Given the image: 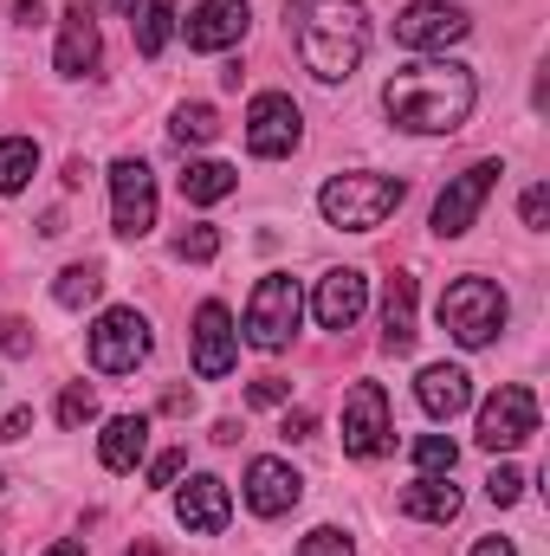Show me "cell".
I'll use <instances>...</instances> for the list:
<instances>
[{
    "label": "cell",
    "mask_w": 550,
    "mask_h": 556,
    "mask_svg": "<svg viewBox=\"0 0 550 556\" xmlns=\"http://www.w3.org/2000/svg\"><path fill=\"white\" fill-rule=\"evenodd\" d=\"M473 72L453 65V59H421V65H402L389 85H383V111L396 130L409 137H453L466 117H473Z\"/></svg>",
    "instance_id": "obj_1"
},
{
    "label": "cell",
    "mask_w": 550,
    "mask_h": 556,
    "mask_svg": "<svg viewBox=\"0 0 550 556\" xmlns=\"http://www.w3.org/2000/svg\"><path fill=\"white\" fill-rule=\"evenodd\" d=\"M285 20H291V46L317 85H343L370 52L363 0H291Z\"/></svg>",
    "instance_id": "obj_2"
},
{
    "label": "cell",
    "mask_w": 550,
    "mask_h": 556,
    "mask_svg": "<svg viewBox=\"0 0 550 556\" xmlns=\"http://www.w3.org/2000/svg\"><path fill=\"white\" fill-rule=\"evenodd\" d=\"M402 194H409L402 175H370V168H357V175H330V181H324L317 214H324L330 227H343V233H376V227L402 207Z\"/></svg>",
    "instance_id": "obj_3"
},
{
    "label": "cell",
    "mask_w": 550,
    "mask_h": 556,
    "mask_svg": "<svg viewBox=\"0 0 550 556\" xmlns=\"http://www.w3.org/2000/svg\"><path fill=\"white\" fill-rule=\"evenodd\" d=\"M505 317H512L505 291H499L492 278H479V273L453 278V285L440 291V330H447L460 350H486V343L505 330Z\"/></svg>",
    "instance_id": "obj_4"
},
{
    "label": "cell",
    "mask_w": 550,
    "mask_h": 556,
    "mask_svg": "<svg viewBox=\"0 0 550 556\" xmlns=\"http://www.w3.org/2000/svg\"><path fill=\"white\" fill-rule=\"evenodd\" d=\"M298 317H304V291H298V278L291 273H266L253 285V298H247V343L253 350H285L291 337H298Z\"/></svg>",
    "instance_id": "obj_5"
},
{
    "label": "cell",
    "mask_w": 550,
    "mask_h": 556,
    "mask_svg": "<svg viewBox=\"0 0 550 556\" xmlns=\"http://www.w3.org/2000/svg\"><path fill=\"white\" fill-rule=\"evenodd\" d=\"M499 175H505V162H492V155H486V162H473L466 175H453V181H447V194L434 201V233H440V240H460V233L479 220V207H486V194L499 188Z\"/></svg>",
    "instance_id": "obj_6"
},
{
    "label": "cell",
    "mask_w": 550,
    "mask_h": 556,
    "mask_svg": "<svg viewBox=\"0 0 550 556\" xmlns=\"http://www.w3.org/2000/svg\"><path fill=\"white\" fill-rule=\"evenodd\" d=\"M142 356H149V317L130 311V304L104 311L98 330H91V363H98L104 376H130Z\"/></svg>",
    "instance_id": "obj_7"
},
{
    "label": "cell",
    "mask_w": 550,
    "mask_h": 556,
    "mask_svg": "<svg viewBox=\"0 0 550 556\" xmlns=\"http://www.w3.org/2000/svg\"><path fill=\"white\" fill-rule=\"evenodd\" d=\"M111 227H117L124 240H142V233L155 227V175H149L142 155H124V162L111 168Z\"/></svg>",
    "instance_id": "obj_8"
},
{
    "label": "cell",
    "mask_w": 550,
    "mask_h": 556,
    "mask_svg": "<svg viewBox=\"0 0 550 556\" xmlns=\"http://www.w3.org/2000/svg\"><path fill=\"white\" fill-rule=\"evenodd\" d=\"M532 433H538V395L518 389V382H505V389L479 408V446H486V453H512V446H525Z\"/></svg>",
    "instance_id": "obj_9"
},
{
    "label": "cell",
    "mask_w": 550,
    "mask_h": 556,
    "mask_svg": "<svg viewBox=\"0 0 550 556\" xmlns=\"http://www.w3.org/2000/svg\"><path fill=\"white\" fill-rule=\"evenodd\" d=\"M298 137H304V117H298V104H291L285 91H260V98L247 104V149H253L260 162L291 155Z\"/></svg>",
    "instance_id": "obj_10"
},
{
    "label": "cell",
    "mask_w": 550,
    "mask_h": 556,
    "mask_svg": "<svg viewBox=\"0 0 550 556\" xmlns=\"http://www.w3.org/2000/svg\"><path fill=\"white\" fill-rule=\"evenodd\" d=\"M466 13L453 7V0H414L396 13V46H409V52H447V46H460L466 39Z\"/></svg>",
    "instance_id": "obj_11"
},
{
    "label": "cell",
    "mask_w": 550,
    "mask_h": 556,
    "mask_svg": "<svg viewBox=\"0 0 550 556\" xmlns=\"http://www.w3.org/2000/svg\"><path fill=\"white\" fill-rule=\"evenodd\" d=\"M343 453L350 459H383L389 453V395L383 382H357L343 402Z\"/></svg>",
    "instance_id": "obj_12"
},
{
    "label": "cell",
    "mask_w": 550,
    "mask_h": 556,
    "mask_svg": "<svg viewBox=\"0 0 550 556\" xmlns=\"http://www.w3.org/2000/svg\"><path fill=\"white\" fill-rule=\"evenodd\" d=\"M240 363V330H234V317H227V304H201L195 311V376H227Z\"/></svg>",
    "instance_id": "obj_13"
},
{
    "label": "cell",
    "mask_w": 550,
    "mask_h": 556,
    "mask_svg": "<svg viewBox=\"0 0 550 556\" xmlns=\"http://www.w3.org/2000/svg\"><path fill=\"white\" fill-rule=\"evenodd\" d=\"M175 518H182V531H195V538H221V531H227V518H234L227 479H214V472H195V479L175 492Z\"/></svg>",
    "instance_id": "obj_14"
},
{
    "label": "cell",
    "mask_w": 550,
    "mask_h": 556,
    "mask_svg": "<svg viewBox=\"0 0 550 556\" xmlns=\"http://www.w3.org/2000/svg\"><path fill=\"white\" fill-rule=\"evenodd\" d=\"M363 304H370V278L357 273V266H337V273L317 278L311 311H317V324H324V330H350V324L363 317Z\"/></svg>",
    "instance_id": "obj_15"
},
{
    "label": "cell",
    "mask_w": 550,
    "mask_h": 556,
    "mask_svg": "<svg viewBox=\"0 0 550 556\" xmlns=\"http://www.w3.org/2000/svg\"><path fill=\"white\" fill-rule=\"evenodd\" d=\"M247 0H201L182 26H188V46L195 52H227V46H240L247 39Z\"/></svg>",
    "instance_id": "obj_16"
},
{
    "label": "cell",
    "mask_w": 550,
    "mask_h": 556,
    "mask_svg": "<svg viewBox=\"0 0 550 556\" xmlns=\"http://www.w3.org/2000/svg\"><path fill=\"white\" fill-rule=\"evenodd\" d=\"M298 498H304V479H298L285 459H253V466H247V505H253L260 518H285Z\"/></svg>",
    "instance_id": "obj_17"
},
{
    "label": "cell",
    "mask_w": 550,
    "mask_h": 556,
    "mask_svg": "<svg viewBox=\"0 0 550 556\" xmlns=\"http://www.w3.org/2000/svg\"><path fill=\"white\" fill-rule=\"evenodd\" d=\"M414 402H421L434 420L466 415V402H473V376H466L460 363H427L421 382H414Z\"/></svg>",
    "instance_id": "obj_18"
},
{
    "label": "cell",
    "mask_w": 550,
    "mask_h": 556,
    "mask_svg": "<svg viewBox=\"0 0 550 556\" xmlns=\"http://www.w3.org/2000/svg\"><path fill=\"white\" fill-rule=\"evenodd\" d=\"M98 59H104V39H98V20H91V7H72L65 13V33H59V78H91L98 72Z\"/></svg>",
    "instance_id": "obj_19"
},
{
    "label": "cell",
    "mask_w": 550,
    "mask_h": 556,
    "mask_svg": "<svg viewBox=\"0 0 550 556\" xmlns=\"http://www.w3.org/2000/svg\"><path fill=\"white\" fill-rule=\"evenodd\" d=\"M414 278L409 273H396L389 278V298H383V350L389 356H409L414 350Z\"/></svg>",
    "instance_id": "obj_20"
},
{
    "label": "cell",
    "mask_w": 550,
    "mask_h": 556,
    "mask_svg": "<svg viewBox=\"0 0 550 556\" xmlns=\"http://www.w3.org/2000/svg\"><path fill=\"white\" fill-rule=\"evenodd\" d=\"M142 453H149V420L142 415H117L104 427V440H98V459H104L111 472H137Z\"/></svg>",
    "instance_id": "obj_21"
},
{
    "label": "cell",
    "mask_w": 550,
    "mask_h": 556,
    "mask_svg": "<svg viewBox=\"0 0 550 556\" xmlns=\"http://www.w3.org/2000/svg\"><path fill=\"white\" fill-rule=\"evenodd\" d=\"M402 511H409V518H427V525H453V518H460V485H447V479H414L409 492H402Z\"/></svg>",
    "instance_id": "obj_22"
},
{
    "label": "cell",
    "mask_w": 550,
    "mask_h": 556,
    "mask_svg": "<svg viewBox=\"0 0 550 556\" xmlns=\"http://www.w3.org/2000/svg\"><path fill=\"white\" fill-rule=\"evenodd\" d=\"M240 188V175L227 168V162H188L182 168V201H195V207H214V201H227Z\"/></svg>",
    "instance_id": "obj_23"
},
{
    "label": "cell",
    "mask_w": 550,
    "mask_h": 556,
    "mask_svg": "<svg viewBox=\"0 0 550 556\" xmlns=\"http://www.w3.org/2000/svg\"><path fill=\"white\" fill-rule=\"evenodd\" d=\"M130 33H137L142 59H155L168 46V33H175V0H137L130 7Z\"/></svg>",
    "instance_id": "obj_24"
},
{
    "label": "cell",
    "mask_w": 550,
    "mask_h": 556,
    "mask_svg": "<svg viewBox=\"0 0 550 556\" xmlns=\"http://www.w3.org/2000/svg\"><path fill=\"white\" fill-rule=\"evenodd\" d=\"M39 175V142L33 137H0V194H20Z\"/></svg>",
    "instance_id": "obj_25"
},
{
    "label": "cell",
    "mask_w": 550,
    "mask_h": 556,
    "mask_svg": "<svg viewBox=\"0 0 550 556\" xmlns=\"http://www.w3.org/2000/svg\"><path fill=\"white\" fill-rule=\"evenodd\" d=\"M168 137L182 142V149H201V142L221 137V117H214V104H182L175 111V124H168Z\"/></svg>",
    "instance_id": "obj_26"
},
{
    "label": "cell",
    "mask_w": 550,
    "mask_h": 556,
    "mask_svg": "<svg viewBox=\"0 0 550 556\" xmlns=\"http://www.w3.org/2000/svg\"><path fill=\"white\" fill-rule=\"evenodd\" d=\"M98 291H104V273H98V266H65V273H59V285H52V298H59L65 311H85Z\"/></svg>",
    "instance_id": "obj_27"
},
{
    "label": "cell",
    "mask_w": 550,
    "mask_h": 556,
    "mask_svg": "<svg viewBox=\"0 0 550 556\" xmlns=\"http://www.w3.org/2000/svg\"><path fill=\"white\" fill-rule=\"evenodd\" d=\"M453 459H460V446H453L447 433H421V440H414V466H421L427 479H440V472H453Z\"/></svg>",
    "instance_id": "obj_28"
},
{
    "label": "cell",
    "mask_w": 550,
    "mask_h": 556,
    "mask_svg": "<svg viewBox=\"0 0 550 556\" xmlns=\"http://www.w3.org/2000/svg\"><path fill=\"white\" fill-rule=\"evenodd\" d=\"M214 253H221V233H214V227H182V233H175V260H195V266H208Z\"/></svg>",
    "instance_id": "obj_29"
},
{
    "label": "cell",
    "mask_w": 550,
    "mask_h": 556,
    "mask_svg": "<svg viewBox=\"0 0 550 556\" xmlns=\"http://www.w3.org/2000/svg\"><path fill=\"white\" fill-rule=\"evenodd\" d=\"M59 420H65V427H85V420H98V395H91L85 382H72V389L59 395Z\"/></svg>",
    "instance_id": "obj_30"
},
{
    "label": "cell",
    "mask_w": 550,
    "mask_h": 556,
    "mask_svg": "<svg viewBox=\"0 0 550 556\" xmlns=\"http://www.w3.org/2000/svg\"><path fill=\"white\" fill-rule=\"evenodd\" d=\"M298 556H357V544H350V538H343L337 525H317V531H311V538L298 544Z\"/></svg>",
    "instance_id": "obj_31"
},
{
    "label": "cell",
    "mask_w": 550,
    "mask_h": 556,
    "mask_svg": "<svg viewBox=\"0 0 550 556\" xmlns=\"http://www.w3.org/2000/svg\"><path fill=\"white\" fill-rule=\"evenodd\" d=\"M486 498H492V505H518V498H525V472H518V466H499V472L486 479Z\"/></svg>",
    "instance_id": "obj_32"
},
{
    "label": "cell",
    "mask_w": 550,
    "mask_h": 556,
    "mask_svg": "<svg viewBox=\"0 0 550 556\" xmlns=\"http://www.w3.org/2000/svg\"><path fill=\"white\" fill-rule=\"evenodd\" d=\"M182 466H188V453H175V446H168V453H155V459H149V485H175V479H182Z\"/></svg>",
    "instance_id": "obj_33"
},
{
    "label": "cell",
    "mask_w": 550,
    "mask_h": 556,
    "mask_svg": "<svg viewBox=\"0 0 550 556\" xmlns=\"http://www.w3.org/2000/svg\"><path fill=\"white\" fill-rule=\"evenodd\" d=\"M518 214H525V227H532V233H545V220H550V188H525V207H518Z\"/></svg>",
    "instance_id": "obj_34"
},
{
    "label": "cell",
    "mask_w": 550,
    "mask_h": 556,
    "mask_svg": "<svg viewBox=\"0 0 550 556\" xmlns=\"http://www.w3.org/2000/svg\"><path fill=\"white\" fill-rule=\"evenodd\" d=\"M247 395H253V402H260V408H278V402H285V395H291V382H285V376H260V382H253V389H247Z\"/></svg>",
    "instance_id": "obj_35"
},
{
    "label": "cell",
    "mask_w": 550,
    "mask_h": 556,
    "mask_svg": "<svg viewBox=\"0 0 550 556\" xmlns=\"http://www.w3.org/2000/svg\"><path fill=\"white\" fill-rule=\"evenodd\" d=\"M311 427H317L311 408H285V420H278V433H285V440H311Z\"/></svg>",
    "instance_id": "obj_36"
},
{
    "label": "cell",
    "mask_w": 550,
    "mask_h": 556,
    "mask_svg": "<svg viewBox=\"0 0 550 556\" xmlns=\"http://www.w3.org/2000/svg\"><path fill=\"white\" fill-rule=\"evenodd\" d=\"M0 350H7V356H26V350H33V337H26V324H20V317H7V324H0Z\"/></svg>",
    "instance_id": "obj_37"
},
{
    "label": "cell",
    "mask_w": 550,
    "mask_h": 556,
    "mask_svg": "<svg viewBox=\"0 0 550 556\" xmlns=\"http://www.w3.org/2000/svg\"><path fill=\"white\" fill-rule=\"evenodd\" d=\"M162 415H195V389H168L162 395Z\"/></svg>",
    "instance_id": "obj_38"
},
{
    "label": "cell",
    "mask_w": 550,
    "mask_h": 556,
    "mask_svg": "<svg viewBox=\"0 0 550 556\" xmlns=\"http://www.w3.org/2000/svg\"><path fill=\"white\" fill-rule=\"evenodd\" d=\"M26 427H33V415H26V408H13L7 427H0V440H26Z\"/></svg>",
    "instance_id": "obj_39"
},
{
    "label": "cell",
    "mask_w": 550,
    "mask_h": 556,
    "mask_svg": "<svg viewBox=\"0 0 550 556\" xmlns=\"http://www.w3.org/2000/svg\"><path fill=\"white\" fill-rule=\"evenodd\" d=\"M85 181H91V162H85V155H72V162H65V188H85Z\"/></svg>",
    "instance_id": "obj_40"
},
{
    "label": "cell",
    "mask_w": 550,
    "mask_h": 556,
    "mask_svg": "<svg viewBox=\"0 0 550 556\" xmlns=\"http://www.w3.org/2000/svg\"><path fill=\"white\" fill-rule=\"evenodd\" d=\"M13 20H20V26H39V20H46V7H39V0H13Z\"/></svg>",
    "instance_id": "obj_41"
},
{
    "label": "cell",
    "mask_w": 550,
    "mask_h": 556,
    "mask_svg": "<svg viewBox=\"0 0 550 556\" xmlns=\"http://www.w3.org/2000/svg\"><path fill=\"white\" fill-rule=\"evenodd\" d=\"M473 556H518V551H512V538H479Z\"/></svg>",
    "instance_id": "obj_42"
},
{
    "label": "cell",
    "mask_w": 550,
    "mask_h": 556,
    "mask_svg": "<svg viewBox=\"0 0 550 556\" xmlns=\"http://www.w3.org/2000/svg\"><path fill=\"white\" fill-rule=\"evenodd\" d=\"M39 556H85V544H72V538H59L52 551H39Z\"/></svg>",
    "instance_id": "obj_43"
},
{
    "label": "cell",
    "mask_w": 550,
    "mask_h": 556,
    "mask_svg": "<svg viewBox=\"0 0 550 556\" xmlns=\"http://www.w3.org/2000/svg\"><path fill=\"white\" fill-rule=\"evenodd\" d=\"M124 556H162V551H155V544H130Z\"/></svg>",
    "instance_id": "obj_44"
},
{
    "label": "cell",
    "mask_w": 550,
    "mask_h": 556,
    "mask_svg": "<svg viewBox=\"0 0 550 556\" xmlns=\"http://www.w3.org/2000/svg\"><path fill=\"white\" fill-rule=\"evenodd\" d=\"M104 7H117V13H130V7H137V0H104Z\"/></svg>",
    "instance_id": "obj_45"
},
{
    "label": "cell",
    "mask_w": 550,
    "mask_h": 556,
    "mask_svg": "<svg viewBox=\"0 0 550 556\" xmlns=\"http://www.w3.org/2000/svg\"><path fill=\"white\" fill-rule=\"evenodd\" d=\"M0 492H7V472H0Z\"/></svg>",
    "instance_id": "obj_46"
}]
</instances>
